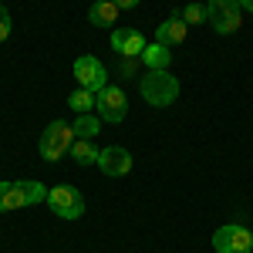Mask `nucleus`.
<instances>
[{
    "mask_svg": "<svg viewBox=\"0 0 253 253\" xmlns=\"http://www.w3.org/2000/svg\"><path fill=\"white\" fill-rule=\"evenodd\" d=\"M142 98L152 105V108H166L179 98V81L169 71H149L142 78Z\"/></svg>",
    "mask_w": 253,
    "mask_h": 253,
    "instance_id": "f257e3e1",
    "label": "nucleus"
},
{
    "mask_svg": "<svg viewBox=\"0 0 253 253\" xmlns=\"http://www.w3.org/2000/svg\"><path fill=\"white\" fill-rule=\"evenodd\" d=\"M71 145H75V128H71L68 122H61V118L44 128V135H41V142H38L41 156L47 159V162H58L61 156H68Z\"/></svg>",
    "mask_w": 253,
    "mask_h": 253,
    "instance_id": "f03ea898",
    "label": "nucleus"
},
{
    "mask_svg": "<svg viewBox=\"0 0 253 253\" xmlns=\"http://www.w3.org/2000/svg\"><path fill=\"white\" fill-rule=\"evenodd\" d=\"M206 10H210V24H213L216 34H236L240 24H243L240 0H210Z\"/></svg>",
    "mask_w": 253,
    "mask_h": 253,
    "instance_id": "7ed1b4c3",
    "label": "nucleus"
},
{
    "mask_svg": "<svg viewBox=\"0 0 253 253\" xmlns=\"http://www.w3.org/2000/svg\"><path fill=\"white\" fill-rule=\"evenodd\" d=\"M213 250L216 253H250L253 250V233L240 223H226L213 233Z\"/></svg>",
    "mask_w": 253,
    "mask_h": 253,
    "instance_id": "20e7f679",
    "label": "nucleus"
},
{
    "mask_svg": "<svg viewBox=\"0 0 253 253\" xmlns=\"http://www.w3.org/2000/svg\"><path fill=\"white\" fill-rule=\"evenodd\" d=\"M47 206L61 219H81L84 216V196L75 186H58V189H47Z\"/></svg>",
    "mask_w": 253,
    "mask_h": 253,
    "instance_id": "39448f33",
    "label": "nucleus"
},
{
    "mask_svg": "<svg viewBox=\"0 0 253 253\" xmlns=\"http://www.w3.org/2000/svg\"><path fill=\"white\" fill-rule=\"evenodd\" d=\"M71 75L78 78V88H88V91H105L108 88V71H105V64L95 58V54H84V58L75 61V68H71Z\"/></svg>",
    "mask_w": 253,
    "mask_h": 253,
    "instance_id": "423d86ee",
    "label": "nucleus"
},
{
    "mask_svg": "<svg viewBox=\"0 0 253 253\" xmlns=\"http://www.w3.org/2000/svg\"><path fill=\"white\" fill-rule=\"evenodd\" d=\"M98 118L101 122H112V125H118L122 118H125V112H128V98H125V91L122 88H115V84H108L105 91H98Z\"/></svg>",
    "mask_w": 253,
    "mask_h": 253,
    "instance_id": "0eeeda50",
    "label": "nucleus"
},
{
    "mask_svg": "<svg viewBox=\"0 0 253 253\" xmlns=\"http://www.w3.org/2000/svg\"><path fill=\"white\" fill-rule=\"evenodd\" d=\"M95 166L105 175L118 179V175H125L128 169H132V156H128V149H122V145H108V149H101V152H98Z\"/></svg>",
    "mask_w": 253,
    "mask_h": 253,
    "instance_id": "6e6552de",
    "label": "nucleus"
},
{
    "mask_svg": "<svg viewBox=\"0 0 253 253\" xmlns=\"http://www.w3.org/2000/svg\"><path fill=\"white\" fill-rule=\"evenodd\" d=\"M112 51L122 54V58H142V51H145L142 31H135V27H118V31H112Z\"/></svg>",
    "mask_w": 253,
    "mask_h": 253,
    "instance_id": "1a4fd4ad",
    "label": "nucleus"
},
{
    "mask_svg": "<svg viewBox=\"0 0 253 253\" xmlns=\"http://www.w3.org/2000/svg\"><path fill=\"white\" fill-rule=\"evenodd\" d=\"M186 31H189V24L182 20V10H175L169 20H162L156 27V44H162V47H169L172 51L175 44H182L186 41Z\"/></svg>",
    "mask_w": 253,
    "mask_h": 253,
    "instance_id": "9d476101",
    "label": "nucleus"
},
{
    "mask_svg": "<svg viewBox=\"0 0 253 253\" xmlns=\"http://www.w3.org/2000/svg\"><path fill=\"white\" fill-rule=\"evenodd\" d=\"M88 20H91L95 27H112V24L118 20V3L115 0H91Z\"/></svg>",
    "mask_w": 253,
    "mask_h": 253,
    "instance_id": "9b49d317",
    "label": "nucleus"
},
{
    "mask_svg": "<svg viewBox=\"0 0 253 253\" xmlns=\"http://www.w3.org/2000/svg\"><path fill=\"white\" fill-rule=\"evenodd\" d=\"M142 61H145V68H149V71H169V64H172V51L152 41V44H145Z\"/></svg>",
    "mask_w": 253,
    "mask_h": 253,
    "instance_id": "f8f14e48",
    "label": "nucleus"
},
{
    "mask_svg": "<svg viewBox=\"0 0 253 253\" xmlns=\"http://www.w3.org/2000/svg\"><path fill=\"white\" fill-rule=\"evenodd\" d=\"M98 152L101 149H95V138H75V145H71L68 156L75 159L78 166H91V162H98Z\"/></svg>",
    "mask_w": 253,
    "mask_h": 253,
    "instance_id": "ddd939ff",
    "label": "nucleus"
},
{
    "mask_svg": "<svg viewBox=\"0 0 253 253\" xmlns=\"http://www.w3.org/2000/svg\"><path fill=\"white\" fill-rule=\"evenodd\" d=\"M24 196H20L17 182H0V213H10V210H24Z\"/></svg>",
    "mask_w": 253,
    "mask_h": 253,
    "instance_id": "4468645a",
    "label": "nucleus"
},
{
    "mask_svg": "<svg viewBox=\"0 0 253 253\" xmlns=\"http://www.w3.org/2000/svg\"><path fill=\"white\" fill-rule=\"evenodd\" d=\"M17 189H20V196H24V203H27V206L47 203V189H44L41 182H34V179H17Z\"/></svg>",
    "mask_w": 253,
    "mask_h": 253,
    "instance_id": "2eb2a0df",
    "label": "nucleus"
},
{
    "mask_svg": "<svg viewBox=\"0 0 253 253\" xmlns=\"http://www.w3.org/2000/svg\"><path fill=\"white\" fill-rule=\"evenodd\" d=\"M71 128H75V138H95L98 132H101V118L98 115H78L75 122H71Z\"/></svg>",
    "mask_w": 253,
    "mask_h": 253,
    "instance_id": "dca6fc26",
    "label": "nucleus"
},
{
    "mask_svg": "<svg viewBox=\"0 0 253 253\" xmlns=\"http://www.w3.org/2000/svg\"><path fill=\"white\" fill-rule=\"evenodd\" d=\"M68 105H71L78 115H88V112L98 105V95H95V91H88V88H78V91L68 95Z\"/></svg>",
    "mask_w": 253,
    "mask_h": 253,
    "instance_id": "f3484780",
    "label": "nucleus"
},
{
    "mask_svg": "<svg viewBox=\"0 0 253 253\" xmlns=\"http://www.w3.org/2000/svg\"><path fill=\"white\" fill-rule=\"evenodd\" d=\"M182 20H186V24H206V20H210L206 3H186V7H182Z\"/></svg>",
    "mask_w": 253,
    "mask_h": 253,
    "instance_id": "a211bd4d",
    "label": "nucleus"
},
{
    "mask_svg": "<svg viewBox=\"0 0 253 253\" xmlns=\"http://www.w3.org/2000/svg\"><path fill=\"white\" fill-rule=\"evenodd\" d=\"M142 58H122V64H118V75L122 78H135V68Z\"/></svg>",
    "mask_w": 253,
    "mask_h": 253,
    "instance_id": "6ab92c4d",
    "label": "nucleus"
},
{
    "mask_svg": "<svg viewBox=\"0 0 253 253\" xmlns=\"http://www.w3.org/2000/svg\"><path fill=\"white\" fill-rule=\"evenodd\" d=\"M10 27H14V24H10V14H7V7L0 3V41L10 38Z\"/></svg>",
    "mask_w": 253,
    "mask_h": 253,
    "instance_id": "aec40b11",
    "label": "nucleus"
},
{
    "mask_svg": "<svg viewBox=\"0 0 253 253\" xmlns=\"http://www.w3.org/2000/svg\"><path fill=\"white\" fill-rule=\"evenodd\" d=\"M118 10H132V7H138V0H115Z\"/></svg>",
    "mask_w": 253,
    "mask_h": 253,
    "instance_id": "412c9836",
    "label": "nucleus"
},
{
    "mask_svg": "<svg viewBox=\"0 0 253 253\" xmlns=\"http://www.w3.org/2000/svg\"><path fill=\"white\" fill-rule=\"evenodd\" d=\"M240 7H243V10H250V14H253V0H240Z\"/></svg>",
    "mask_w": 253,
    "mask_h": 253,
    "instance_id": "4be33fe9",
    "label": "nucleus"
}]
</instances>
